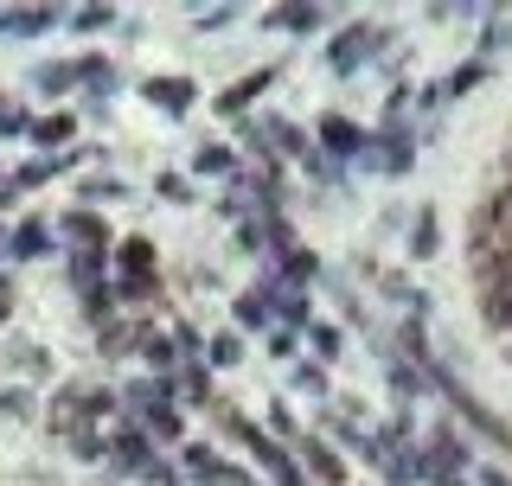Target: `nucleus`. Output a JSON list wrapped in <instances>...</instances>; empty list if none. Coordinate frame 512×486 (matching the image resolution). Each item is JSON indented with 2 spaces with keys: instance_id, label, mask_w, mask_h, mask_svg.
<instances>
[{
  "instance_id": "f257e3e1",
  "label": "nucleus",
  "mask_w": 512,
  "mask_h": 486,
  "mask_svg": "<svg viewBox=\"0 0 512 486\" xmlns=\"http://www.w3.org/2000/svg\"><path fill=\"white\" fill-rule=\"evenodd\" d=\"M480 320H487L493 333H512V269L480 275Z\"/></svg>"
},
{
  "instance_id": "f03ea898",
  "label": "nucleus",
  "mask_w": 512,
  "mask_h": 486,
  "mask_svg": "<svg viewBox=\"0 0 512 486\" xmlns=\"http://www.w3.org/2000/svg\"><path fill=\"white\" fill-rule=\"evenodd\" d=\"M244 442H250V455H256V461H263V474H269V480H276V486H308V474H301V467H295V461H288V455H282V448H276V442H269V435H256V429H244Z\"/></svg>"
},
{
  "instance_id": "7ed1b4c3",
  "label": "nucleus",
  "mask_w": 512,
  "mask_h": 486,
  "mask_svg": "<svg viewBox=\"0 0 512 486\" xmlns=\"http://www.w3.org/2000/svg\"><path fill=\"white\" fill-rule=\"evenodd\" d=\"M186 467H192V480L199 486H256L244 467H231V461H212L205 448H186Z\"/></svg>"
},
{
  "instance_id": "20e7f679",
  "label": "nucleus",
  "mask_w": 512,
  "mask_h": 486,
  "mask_svg": "<svg viewBox=\"0 0 512 486\" xmlns=\"http://www.w3.org/2000/svg\"><path fill=\"white\" fill-rule=\"evenodd\" d=\"M423 474L436 480V486H468V467H461V455H455V442H448V435H436V448H429Z\"/></svg>"
},
{
  "instance_id": "39448f33",
  "label": "nucleus",
  "mask_w": 512,
  "mask_h": 486,
  "mask_svg": "<svg viewBox=\"0 0 512 486\" xmlns=\"http://www.w3.org/2000/svg\"><path fill=\"white\" fill-rule=\"evenodd\" d=\"M455 403H461V416H468V423H474L480 435H487V442H500V448L512 442V429L500 423V416H487V410H480V403H474V397H461V391H455Z\"/></svg>"
},
{
  "instance_id": "423d86ee",
  "label": "nucleus",
  "mask_w": 512,
  "mask_h": 486,
  "mask_svg": "<svg viewBox=\"0 0 512 486\" xmlns=\"http://www.w3.org/2000/svg\"><path fill=\"white\" fill-rule=\"evenodd\" d=\"M148 96H160V109H186L192 84H186V77H160V84H148Z\"/></svg>"
},
{
  "instance_id": "0eeeda50",
  "label": "nucleus",
  "mask_w": 512,
  "mask_h": 486,
  "mask_svg": "<svg viewBox=\"0 0 512 486\" xmlns=\"http://www.w3.org/2000/svg\"><path fill=\"white\" fill-rule=\"evenodd\" d=\"M122 269H128V282H148V269H154V250H148V243H122Z\"/></svg>"
},
{
  "instance_id": "6e6552de",
  "label": "nucleus",
  "mask_w": 512,
  "mask_h": 486,
  "mask_svg": "<svg viewBox=\"0 0 512 486\" xmlns=\"http://www.w3.org/2000/svg\"><path fill=\"white\" fill-rule=\"evenodd\" d=\"M141 423H148L154 435H167V442H173V435H180V416H173L167 403H148V410H141Z\"/></svg>"
},
{
  "instance_id": "1a4fd4ad",
  "label": "nucleus",
  "mask_w": 512,
  "mask_h": 486,
  "mask_svg": "<svg viewBox=\"0 0 512 486\" xmlns=\"http://www.w3.org/2000/svg\"><path fill=\"white\" fill-rule=\"evenodd\" d=\"M320 135H327V141H333L340 154H352V148H359V135H352V122H340V116H327V122H320Z\"/></svg>"
},
{
  "instance_id": "9d476101",
  "label": "nucleus",
  "mask_w": 512,
  "mask_h": 486,
  "mask_svg": "<svg viewBox=\"0 0 512 486\" xmlns=\"http://www.w3.org/2000/svg\"><path fill=\"white\" fill-rule=\"evenodd\" d=\"M13 256H45V224H20V237H13Z\"/></svg>"
},
{
  "instance_id": "9b49d317",
  "label": "nucleus",
  "mask_w": 512,
  "mask_h": 486,
  "mask_svg": "<svg viewBox=\"0 0 512 486\" xmlns=\"http://www.w3.org/2000/svg\"><path fill=\"white\" fill-rule=\"evenodd\" d=\"M308 461H314V474H320V480H340V455H333V448L308 442Z\"/></svg>"
},
{
  "instance_id": "f8f14e48",
  "label": "nucleus",
  "mask_w": 512,
  "mask_h": 486,
  "mask_svg": "<svg viewBox=\"0 0 512 486\" xmlns=\"http://www.w3.org/2000/svg\"><path fill=\"white\" fill-rule=\"evenodd\" d=\"M64 231H71V237H84V243H103V224L84 218V212H77V218H64Z\"/></svg>"
},
{
  "instance_id": "ddd939ff",
  "label": "nucleus",
  "mask_w": 512,
  "mask_h": 486,
  "mask_svg": "<svg viewBox=\"0 0 512 486\" xmlns=\"http://www.w3.org/2000/svg\"><path fill=\"white\" fill-rule=\"evenodd\" d=\"M276 26H295V32H308V26H320V13H314V7H288V13H276Z\"/></svg>"
},
{
  "instance_id": "4468645a",
  "label": "nucleus",
  "mask_w": 512,
  "mask_h": 486,
  "mask_svg": "<svg viewBox=\"0 0 512 486\" xmlns=\"http://www.w3.org/2000/svg\"><path fill=\"white\" fill-rule=\"evenodd\" d=\"M416 256H436V218H416Z\"/></svg>"
},
{
  "instance_id": "2eb2a0df",
  "label": "nucleus",
  "mask_w": 512,
  "mask_h": 486,
  "mask_svg": "<svg viewBox=\"0 0 512 486\" xmlns=\"http://www.w3.org/2000/svg\"><path fill=\"white\" fill-rule=\"evenodd\" d=\"M237 320H250V327H263V320H269L263 295H244V301H237Z\"/></svg>"
},
{
  "instance_id": "dca6fc26",
  "label": "nucleus",
  "mask_w": 512,
  "mask_h": 486,
  "mask_svg": "<svg viewBox=\"0 0 512 486\" xmlns=\"http://www.w3.org/2000/svg\"><path fill=\"white\" fill-rule=\"evenodd\" d=\"M64 135H71V116H52V122H39V141H45V148H52V141H64Z\"/></svg>"
},
{
  "instance_id": "f3484780",
  "label": "nucleus",
  "mask_w": 512,
  "mask_h": 486,
  "mask_svg": "<svg viewBox=\"0 0 512 486\" xmlns=\"http://www.w3.org/2000/svg\"><path fill=\"white\" fill-rule=\"evenodd\" d=\"M295 384H301V391H308V397H327V378H320V371H308V365L295 371Z\"/></svg>"
},
{
  "instance_id": "a211bd4d",
  "label": "nucleus",
  "mask_w": 512,
  "mask_h": 486,
  "mask_svg": "<svg viewBox=\"0 0 512 486\" xmlns=\"http://www.w3.org/2000/svg\"><path fill=\"white\" fill-rule=\"evenodd\" d=\"M487 486H512V474H487Z\"/></svg>"
}]
</instances>
